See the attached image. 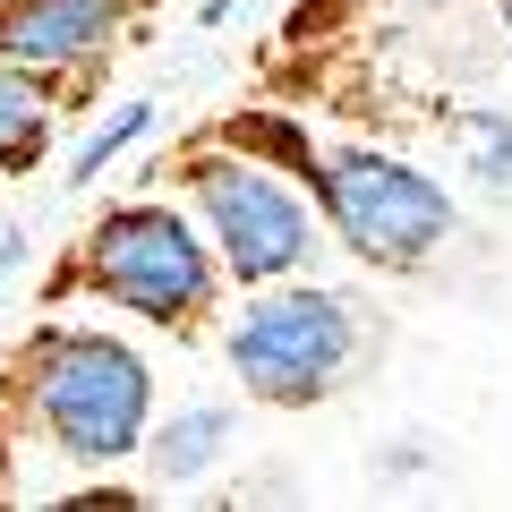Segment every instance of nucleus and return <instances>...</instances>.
I'll use <instances>...</instances> for the list:
<instances>
[{
	"label": "nucleus",
	"mask_w": 512,
	"mask_h": 512,
	"mask_svg": "<svg viewBox=\"0 0 512 512\" xmlns=\"http://www.w3.org/2000/svg\"><path fill=\"white\" fill-rule=\"evenodd\" d=\"M163 384L146 342L120 325H35L0 367V419L26 436V453L77 478H120L146 444Z\"/></svg>",
	"instance_id": "nucleus-1"
},
{
	"label": "nucleus",
	"mask_w": 512,
	"mask_h": 512,
	"mask_svg": "<svg viewBox=\"0 0 512 512\" xmlns=\"http://www.w3.org/2000/svg\"><path fill=\"white\" fill-rule=\"evenodd\" d=\"M222 367L256 410H316L359 384L384 350V316L325 274L256 282L222 299Z\"/></svg>",
	"instance_id": "nucleus-2"
},
{
	"label": "nucleus",
	"mask_w": 512,
	"mask_h": 512,
	"mask_svg": "<svg viewBox=\"0 0 512 512\" xmlns=\"http://www.w3.org/2000/svg\"><path fill=\"white\" fill-rule=\"evenodd\" d=\"M52 291L94 299V308L128 316V325H154V333H197L222 316L231 274H222L205 222L180 197H120L86 222V239L69 248Z\"/></svg>",
	"instance_id": "nucleus-3"
},
{
	"label": "nucleus",
	"mask_w": 512,
	"mask_h": 512,
	"mask_svg": "<svg viewBox=\"0 0 512 512\" xmlns=\"http://www.w3.org/2000/svg\"><path fill=\"white\" fill-rule=\"evenodd\" d=\"M180 188L188 214L205 222L231 291H256V282H291V274H325V214H316L308 180L291 163H265V154L231 146V137H197L180 154Z\"/></svg>",
	"instance_id": "nucleus-4"
},
{
	"label": "nucleus",
	"mask_w": 512,
	"mask_h": 512,
	"mask_svg": "<svg viewBox=\"0 0 512 512\" xmlns=\"http://www.w3.org/2000/svg\"><path fill=\"white\" fill-rule=\"evenodd\" d=\"M299 180H308L333 248L359 256L367 274H427L461 231V197L393 146H316Z\"/></svg>",
	"instance_id": "nucleus-5"
},
{
	"label": "nucleus",
	"mask_w": 512,
	"mask_h": 512,
	"mask_svg": "<svg viewBox=\"0 0 512 512\" xmlns=\"http://www.w3.org/2000/svg\"><path fill=\"white\" fill-rule=\"evenodd\" d=\"M146 9L154 0H0V60L60 86V103H86Z\"/></svg>",
	"instance_id": "nucleus-6"
},
{
	"label": "nucleus",
	"mask_w": 512,
	"mask_h": 512,
	"mask_svg": "<svg viewBox=\"0 0 512 512\" xmlns=\"http://www.w3.org/2000/svg\"><path fill=\"white\" fill-rule=\"evenodd\" d=\"M239 427H248V410H239V402H180V410H154V427H146V444H137V461H128V470L146 478V495H163V504L205 495V478L231 470Z\"/></svg>",
	"instance_id": "nucleus-7"
},
{
	"label": "nucleus",
	"mask_w": 512,
	"mask_h": 512,
	"mask_svg": "<svg viewBox=\"0 0 512 512\" xmlns=\"http://www.w3.org/2000/svg\"><path fill=\"white\" fill-rule=\"evenodd\" d=\"M60 128H69V103L60 86H43L35 69L18 60H0V180H26V171L52 163Z\"/></svg>",
	"instance_id": "nucleus-8"
},
{
	"label": "nucleus",
	"mask_w": 512,
	"mask_h": 512,
	"mask_svg": "<svg viewBox=\"0 0 512 512\" xmlns=\"http://www.w3.org/2000/svg\"><path fill=\"white\" fill-rule=\"evenodd\" d=\"M146 128H154V103H146V94H128L120 111H103V120H94L86 137L69 146V163H60V180H69V188H94V180H103V171L120 163L128 146H146Z\"/></svg>",
	"instance_id": "nucleus-9"
},
{
	"label": "nucleus",
	"mask_w": 512,
	"mask_h": 512,
	"mask_svg": "<svg viewBox=\"0 0 512 512\" xmlns=\"http://www.w3.org/2000/svg\"><path fill=\"white\" fill-rule=\"evenodd\" d=\"M461 171L487 197H512V111H461Z\"/></svg>",
	"instance_id": "nucleus-10"
},
{
	"label": "nucleus",
	"mask_w": 512,
	"mask_h": 512,
	"mask_svg": "<svg viewBox=\"0 0 512 512\" xmlns=\"http://www.w3.org/2000/svg\"><path fill=\"white\" fill-rule=\"evenodd\" d=\"M214 137H231V146H248V154H265V163H291V171H308V137H299L282 111H239V120H222Z\"/></svg>",
	"instance_id": "nucleus-11"
},
{
	"label": "nucleus",
	"mask_w": 512,
	"mask_h": 512,
	"mask_svg": "<svg viewBox=\"0 0 512 512\" xmlns=\"http://www.w3.org/2000/svg\"><path fill=\"white\" fill-rule=\"evenodd\" d=\"M495 18H504V35H512V0H495Z\"/></svg>",
	"instance_id": "nucleus-12"
}]
</instances>
